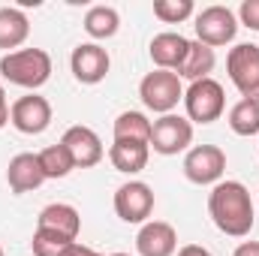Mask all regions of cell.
<instances>
[{
    "label": "cell",
    "mask_w": 259,
    "mask_h": 256,
    "mask_svg": "<svg viewBox=\"0 0 259 256\" xmlns=\"http://www.w3.org/2000/svg\"><path fill=\"white\" fill-rule=\"evenodd\" d=\"M208 214L214 226L229 235V238H244L250 235L256 223V211L250 202V193L241 181H220L208 193Z\"/></svg>",
    "instance_id": "6da1fadb"
},
{
    "label": "cell",
    "mask_w": 259,
    "mask_h": 256,
    "mask_svg": "<svg viewBox=\"0 0 259 256\" xmlns=\"http://www.w3.org/2000/svg\"><path fill=\"white\" fill-rule=\"evenodd\" d=\"M0 75L9 84L36 91L52 78V58L42 49H18L0 58Z\"/></svg>",
    "instance_id": "7a4b0ae2"
},
{
    "label": "cell",
    "mask_w": 259,
    "mask_h": 256,
    "mask_svg": "<svg viewBox=\"0 0 259 256\" xmlns=\"http://www.w3.org/2000/svg\"><path fill=\"white\" fill-rule=\"evenodd\" d=\"M184 109H187V121L190 124H214L223 109H226V94L223 84L208 78L190 81V88L184 91Z\"/></svg>",
    "instance_id": "3957f363"
},
{
    "label": "cell",
    "mask_w": 259,
    "mask_h": 256,
    "mask_svg": "<svg viewBox=\"0 0 259 256\" xmlns=\"http://www.w3.org/2000/svg\"><path fill=\"white\" fill-rule=\"evenodd\" d=\"M139 97H142L145 109H151V112H157V115H172V109L184 100V88H181L178 72L154 69V72H148V75L142 78Z\"/></svg>",
    "instance_id": "277c9868"
},
{
    "label": "cell",
    "mask_w": 259,
    "mask_h": 256,
    "mask_svg": "<svg viewBox=\"0 0 259 256\" xmlns=\"http://www.w3.org/2000/svg\"><path fill=\"white\" fill-rule=\"evenodd\" d=\"M226 72L229 81L238 88L241 100H256L259 103V46L241 42L226 55Z\"/></svg>",
    "instance_id": "5b68a950"
},
{
    "label": "cell",
    "mask_w": 259,
    "mask_h": 256,
    "mask_svg": "<svg viewBox=\"0 0 259 256\" xmlns=\"http://www.w3.org/2000/svg\"><path fill=\"white\" fill-rule=\"evenodd\" d=\"M196 39L208 49H220V46H229L238 33V18L229 6H205L199 15H196Z\"/></svg>",
    "instance_id": "8992f818"
},
{
    "label": "cell",
    "mask_w": 259,
    "mask_h": 256,
    "mask_svg": "<svg viewBox=\"0 0 259 256\" xmlns=\"http://www.w3.org/2000/svg\"><path fill=\"white\" fill-rule=\"evenodd\" d=\"M193 142V124L181 115H160L154 124H151V142L148 148H154L157 154L163 157H175L181 151H187Z\"/></svg>",
    "instance_id": "52a82bcc"
},
{
    "label": "cell",
    "mask_w": 259,
    "mask_h": 256,
    "mask_svg": "<svg viewBox=\"0 0 259 256\" xmlns=\"http://www.w3.org/2000/svg\"><path fill=\"white\" fill-rule=\"evenodd\" d=\"M9 124L24 136H39L52 127V103L39 94H24L9 106Z\"/></svg>",
    "instance_id": "ba28073f"
},
{
    "label": "cell",
    "mask_w": 259,
    "mask_h": 256,
    "mask_svg": "<svg viewBox=\"0 0 259 256\" xmlns=\"http://www.w3.org/2000/svg\"><path fill=\"white\" fill-rule=\"evenodd\" d=\"M223 172H226V154L217 145H196L184 157V175L187 181H193L199 187L220 184Z\"/></svg>",
    "instance_id": "9c48e42d"
},
{
    "label": "cell",
    "mask_w": 259,
    "mask_h": 256,
    "mask_svg": "<svg viewBox=\"0 0 259 256\" xmlns=\"http://www.w3.org/2000/svg\"><path fill=\"white\" fill-rule=\"evenodd\" d=\"M69 69H72L75 81H81V84H100L109 75V69H112V58H109V52L103 46L81 42L69 55Z\"/></svg>",
    "instance_id": "30bf717a"
},
{
    "label": "cell",
    "mask_w": 259,
    "mask_h": 256,
    "mask_svg": "<svg viewBox=\"0 0 259 256\" xmlns=\"http://www.w3.org/2000/svg\"><path fill=\"white\" fill-rule=\"evenodd\" d=\"M154 211V190L145 181H127L115 190V214L124 223H148Z\"/></svg>",
    "instance_id": "8fae6325"
},
{
    "label": "cell",
    "mask_w": 259,
    "mask_h": 256,
    "mask_svg": "<svg viewBox=\"0 0 259 256\" xmlns=\"http://www.w3.org/2000/svg\"><path fill=\"white\" fill-rule=\"evenodd\" d=\"M61 145L69 151L75 169H91V166H97V163L103 160V154H106L100 136L91 127H84V124H75V127L66 130L64 139H61Z\"/></svg>",
    "instance_id": "7c38bea8"
},
{
    "label": "cell",
    "mask_w": 259,
    "mask_h": 256,
    "mask_svg": "<svg viewBox=\"0 0 259 256\" xmlns=\"http://www.w3.org/2000/svg\"><path fill=\"white\" fill-rule=\"evenodd\" d=\"M136 250H139V256H175V250H178L175 226L163 223V220L142 223V229L136 235Z\"/></svg>",
    "instance_id": "4fadbf2b"
},
{
    "label": "cell",
    "mask_w": 259,
    "mask_h": 256,
    "mask_svg": "<svg viewBox=\"0 0 259 256\" xmlns=\"http://www.w3.org/2000/svg\"><path fill=\"white\" fill-rule=\"evenodd\" d=\"M187 49H190V39L175 33V30H166V33H157L151 39V61L157 64V69H169V72H178L184 58H187Z\"/></svg>",
    "instance_id": "5bb4252c"
},
{
    "label": "cell",
    "mask_w": 259,
    "mask_h": 256,
    "mask_svg": "<svg viewBox=\"0 0 259 256\" xmlns=\"http://www.w3.org/2000/svg\"><path fill=\"white\" fill-rule=\"evenodd\" d=\"M6 181H9V190L15 196H24V193L36 190L46 181L39 157L36 154H15L9 160V166H6Z\"/></svg>",
    "instance_id": "9a60e30c"
},
{
    "label": "cell",
    "mask_w": 259,
    "mask_h": 256,
    "mask_svg": "<svg viewBox=\"0 0 259 256\" xmlns=\"http://www.w3.org/2000/svg\"><path fill=\"white\" fill-rule=\"evenodd\" d=\"M36 229H49V232H58V235H66V238L75 241L78 232H81V214L66 202H52L39 211Z\"/></svg>",
    "instance_id": "2e32d148"
},
{
    "label": "cell",
    "mask_w": 259,
    "mask_h": 256,
    "mask_svg": "<svg viewBox=\"0 0 259 256\" xmlns=\"http://www.w3.org/2000/svg\"><path fill=\"white\" fill-rule=\"evenodd\" d=\"M27 33H30L27 15L18 6H3L0 9V49L6 55L9 52H18V46L27 39Z\"/></svg>",
    "instance_id": "e0dca14e"
},
{
    "label": "cell",
    "mask_w": 259,
    "mask_h": 256,
    "mask_svg": "<svg viewBox=\"0 0 259 256\" xmlns=\"http://www.w3.org/2000/svg\"><path fill=\"white\" fill-rule=\"evenodd\" d=\"M148 157H151V148L142 142H112V148H109L112 166L124 175H139L148 166Z\"/></svg>",
    "instance_id": "ac0fdd59"
},
{
    "label": "cell",
    "mask_w": 259,
    "mask_h": 256,
    "mask_svg": "<svg viewBox=\"0 0 259 256\" xmlns=\"http://www.w3.org/2000/svg\"><path fill=\"white\" fill-rule=\"evenodd\" d=\"M118 27H121V15L115 6L100 3V6H91L84 12V33L94 39H112L118 33Z\"/></svg>",
    "instance_id": "d6986e66"
},
{
    "label": "cell",
    "mask_w": 259,
    "mask_h": 256,
    "mask_svg": "<svg viewBox=\"0 0 259 256\" xmlns=\"http://www.w3.org/2000/svg\"><path fill=\"white\" fill-rule=\"evenodd\" d=\"M217 64V55L214 49L202 46L199 39H190V49H187V58L178 69V78H190V81H199V78H208V72Z\"/></svg>",
    "instance_id": "ffe728a7"
},
{
    "label": "cell",
    "mask_w": 259,
    "mask_h": 256,
    "mask_svg": "<svg viewBox=\"0 0 259 256\" xmlns=\"http://www.w3.org/2000/svg\"><path fill=\"white\" fill-rule=\"evenodd\" d=\"M115 142H142L148 145L151 142V121L142 115V112H121L115 118Z\"/></svg>",
    "instance_id": "44dd1931"
},
{
    "label": "cell",
    "mask_w": 259,
    "mask_h": 256,
    "mask_svg": "<svg viewBox=\"0 0 259 256\" xmlns=\"http://www.w3.org/2000/svg\"><path fill=\"white\" fill-rule=\"evenodd\" d=\"M229 130L235 136H259V103L256 100H238L229 109Z\"/></svg>",
    "instance_id": "7402d4cb"
},
{
    "label": "cell",
    "mask_w": 259,
    "mask_h": 256,
    "mask_svg": "<svg viewBox=\"0 0 259 256\" xmlns=\"http://www.w3.org/2000/svg\"><path fill=\"white\" fill-rule=\"evenodd\" d=\"M36 157H39V166H42V175H46V181H49V178H66V175L75 169V163H72L69 151H66L61 142H58V145H49V148H42Z\"/></svg>",
    "instance_id": "603a6c76"
},
{
    "label": "cell",
    "mask_w": 259,
    "mask_h": 256,
    "mask_svg": "<svg viewBox=\"0 0 259 256\" xmlns=\"http://www.w3.org/2000/svg\"><path fill=\"white\" fill-rule=\"evenodd\" d=\"M75 244L78 241H72L66 235H58V232H49V229H36L33 241H30L33 256H69Z\"/></svg>",
    "instance_id": "cb8c5ba5"
},
{
    "label": "cell",
    "mask_w": 259,
    "mask_h": 256,
    "mask_svg": "<svg viewBox=\"0 0 259 256\" xmlns=\"http://www.w3.org/2000/svg\"><path fill=\"white\" fill-rule=\"evenodd\" d=\"M196 12L193 0H154V15L166 24H181Z\"/></svg>",
    "instance_id": "d4e9b609"
},
{
    "label": "cell",
    "mask_w": 259,
    "mask_h": 256,
    "mask_svg": "<svg viewBox=\"0 0 259 256\" xmlns=\"http://www.w3.org/2000/svg\"><path fill=\"white\" fill-rule=\"evenodd\" d=\"M238 21L250 30H259V0H244L238 6Z\"/></svg>",
    "instance_id": "484cf974"
},
{
    "label": "cell",
    "mask_w": 259,
    "mask_h": 256,
    "mask_svg": "<svg viewBox=\"0 0 259 256\" xmlns=\"http://www.w3.org/2000/svg\"><path fill=\"white\" fill-rule=\"evenodd\" d=\"M232 256H259V241H241Z\"/></svg>",
    "instance_id": "4316f807"
},
{
    "label": "cell",
    "mask_w": 259,
    "mask_h": 256,
    "mask_svg": "<svg viewBox=\"0 0 259 256\" xmlns=\"http://www.w3.org/2000/svg\"><path fill=\"white\" fill-rule=\"evenodd\" d=\"M9 124V103H6V91H3V84H0V130Z\"/></svg>",
    "instance_id": "83f0119b"
},
{
    "label": "cell",
    "mask_w": 259,
    "mask_h": 256,
    "mask_svg": "<svg viewBox=\"0 0 259 256\" xmlns=\"http://www.w3.org/2000/svg\"><path fill=\"white\" fill-rule=\"evenodd\" d=\"M178 256H211V250H205L202 244H184L178 250Z\"/></svg>",
    "instance_id": "f1b7e54d"
},
{
    "label": "cell",
    "mask_w": 259,
    "mask_h": 256,
    "mask_svg": "<svg viewBox=\"0 0 259 256\" xmlns=\"http://www.w3.org/2000/svg\"><path fill=\"white\" fill-rule=\"evenodd\" d=\"M69 256H103V253H97V250H91V247H84V244H75Z\"/></svg>",
    "instance_id": "f546056e"
},
{
    "label": "cell",
    "mask_w": 259,
    "mask_h": 256,
    "mask_svg": "<svg viewBox=\"0 0 259 256\" xmlns=\"http://www.w3.org/2000/svg\"><path fill=\"white\" fill-rule=\"evenodd\" d=\"M109 256H130V253H109Z\"/></svg>",
    "instance_id": "4dcf8cb0"
},
{
    "label": "cell",
    "mask_w": 259,
    "mask_h": 256,
    "mask_svg": "<svg viewBox=\"0 0 259 256\" xmlns=\"http://www.w3.org/2000/svg\"><path fill=\"white\" fill-rule=\"evenodd\" d=\"M0 256H3V247H0Z\"/></svg>",
    "instance_id": "1f68e13d"
}]
</instances>
